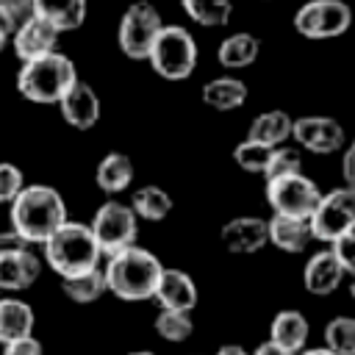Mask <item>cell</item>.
Returning a JSON list of instances; mask_svg holds the SVG:
<instances>
[{
  "label": "cell",
  "mask_w": 355,
  "mask_h": 355,
  "mask_svg": "<svg viewBox=\"0 0 355 355\" xmlns=\"http://www.w3.org/2000/svg\"><path fill=\"white\" fill-rule=\"evenodd\" d=\"M75 80H78L75 64L64 53L53 50L47 55L22 61L17 72V92L36 105H55Z\"/></svg>",
  "instance_id": "4"
},
{
  "label": "cell",
  "mask_w": 355,
  "mask_h": 355,
  "mask_svg": "<svg viewBox=\"0 0 355 355\" xmlns=\"http://www.w3.org/2000/svg\"><path fill=\"white\" fill-rule=\"evenodd\" d=\"M269 341H275L277 347L297 355L300 349H305V341H308V319L294 308H286V311L275 313Z\"/></svg>",
  "instance_id": "20"
},
{
  "label": "cell",
  "mask_w": 355,
  "mask_h": 355,
  "mask_svg": "<svg viewBox=\"0 0 355 355\" xmlns=\"http://www.w3.org/2000/svg\"><path fill=\"white\" fill-rule=\"evenodd\" d=\"M33 14L47 19L58 33H67L83 25L86 0H33Z\"/></svg>",
  "instance_id": "19"
},
{
  "label": "cell",
  "mask_w": 355,
  "mask_h": 355,
  "mask_svg": "<svg viewBox=\"0 0 355 355\" xmlns=\"http://www.w3.org/2000/svg\"><path fill=\"white\" fill-rule=\"evenodd\" d=\"M297 355H336V352H330V349H324V347H313V349H300Z\"/></svg>",
  "instance_id": "41"
},
{
  "label": "cell",
  "mask_w": 355,
  "mask_h": 355,
  "mask_svg": "<svg viewBox=\"0 0 355 355\" xmlns=\"http://www.w3.org/2000/svg\"><path fill=\"white\" fill-rule=\"evenodd\" d=\"M25 247H31V244L22 236H17L14 230H0V255L14 252V250H25Z\"/></svg>",
  "instance_id": "37"
},
{
  "label": "cell",
  "mask_w": 355,
  "mask_h": 355,
  "mask_svg": "<svg viewBox=\"0 0 355 355\" xmlns=\"http://www.w3.org/2000/svg\"><path fill=\"white\" fill-rule=\"evenodd\" d=\"M352 11L344 0H308L294 14V28L305 39H336L347 33Z\"/></svg>",
  "instance_id": "9"
},
{
  "label": "cell",
  "mask_w": 355,
  "mask_h": 355,
  "mask_svg": "<svg viewBox=\"0 0 355 355\" xmlns=\"http://www.w3.org/2000/svg\"><path fill=\"white\" fill-rule=\"evenodd\" d=\"M269 155H272V144H263V141H255V139H244L233 150L236 166H241L244 172H252V175H263V169L269 164Z\"/></svg>",
  "instance_id": "31"
},
{
  "label": "cell",
  "mask_w": 355,
  "mask_h": 355,
  "mask_svg": "<svg viewBox=\"0 0 355 355\" xmlns=\"http://www.w3.org/2000/svg\"><path fill=\"white\" fill-rule=\"evenodd\" d=\"M161 25H164V19H161L158 8L150 0L130 3L125 8L122 19H119V47H122V53L133 61H144L153 39L161 31Z\"/></svg>",
  "instance_id": "10"
},
{
  "label": "cell",
  "mask_w": 355,
  "mask_h": 355,
  "mask_svg": "<svg viewBox=\"0 0 355 355\" xmlns=\"http://www.w3.org/2000/svg\"><path fill=\"white\" fill-rule=\"evenodd\" d=\"M291 172H302V158L294 147H280L275 144L272 147V155H269V164L263 169V178H280V175H291Z\"/></svg>",
  "instance_id": "32"
},
{
  "label": "cell",
  "mask_w": 355,
  "mask_h": 355,
  "mask_svg": "<svg viewBox=\"0 0 355 355\" xmlns=\"http://www.w3.org/2000/svg\"><path fill=\"white\" fill-rule=\"evenodd\" d=\"M22 186H25V178L19 166H14L11 161H0V202H11Z\"/></svg>",
  "instance_id": "33"
},
{
  "label": "cell",
  "mask_w": 355,
  "mask_h": 355,
  "mask_svg": "<svg viewBox=\"0 0 355 355\" xmlns=\"http://www.w3.org/2000/svg\"><path fill=\"white\" fill-rule=\"evenodd\" d=\"M61 291L67 294V300H72V302H78V305H89V302L100 300V297L105 294L103 269L94 266V269H89V272L61 277Z\"/></svg>",
  "instance_id": "26"
},
{
  "label": "cell",
  "mask_w": 355,
  "mask_h": 355,
  "mask_svg": "<svg viewBox=\"0 0 355 355\" xmlns=\"http://www.w3.org/2000/svg\"><path fill=\"white\" fill-rule=\"evenodd\" d=\"M252 355H294V352H288V349L277 347L275 341H263V344H258V349H255Z\"/></svg>",
  "instance_id": "38"
},
{
  "label": "cell",
  "mask_w": 355,
  "mask_h": 355,
  "mask_svg": "<svg viewBox=\"0 0 355 355\" xmlns=\"http://www.w3.org/2000/svg\"><path fill=\"white\" fill-rule=\"evenodd\" d=\"M291 139L313 155H327V153H336L338 147H344L347 133L338 119L311 114V116H300L291 122Z\"/></svg>",
  "instance_id": "11"
},
{
  "label": "cell",
  "mask_w": 355,
  "mask_h": 355,
  "mask_svg": "<svg viewBox=\"0 0 355 355\" xmlns=\"http://www.w3.org/2000/svg\"><path fill=\"white\" fill-rule=\"evenodd\" d=\"M219 239L230 252H239V255L258 252L266 244V219H261V216H236V219L222 225Z\"/></svg>",
  "instance_id": "15"
},
{
  "label": "cell",
  "mask_w": 355,
  "mask_h": 355,
  "mask_svg": "<svg viewBox=\"0 0 355 355\" xmlns=\"http://www.w3.org/2000/svg\"><path fill=\"white\" fill-rule=\"evenodd\" d=\"M189 19H194L202 28H219L230 22L233 0H180Z\"/></svg>",
  "instance_id": "28"
},
{
  "label": "cell",
  "mask_w": 355,
  "mask_h": 355,
  "mask_svg": "<svg viewBox=\"0 0 355 355\" xmlns=\"http://www.w3.org/2000/svg\"><path fill=\"white\" fill-rule=\"evenodd\" d=\"M161 269H164L161 261L150 250L136 244L122 247L108 255V263L103 269L105 291H111L116 300H125V302L153 300Z\"/></svg>",
  "instance_id": "1"
},
{
  "label": "cell",
  "mask_w": 355,
  "mask_h": 355,
  "mask_svg": "<svg viewBox=\"0 0 355 355\" xmlns=\"http://www.w3.org/2000/svg\"><path fill=\"white\" fill-rule=\"evenodd\" d=\"M291 116L280 108H272V111H263L252 119L250 130H247V139H255V141H263V144H283L286 139H291Z\"/></svg>",
  "instance_id": "25"
},
{
  "label": "cell",
  "mask_w": 355,
  "mask_h": 355,
  "mask_svg": "<svg viewBox=\"0 0 355 355\" xmlns=\"http://www.w3.org/2000/svg\"><path fill=\"white\" fill-rule=\"evenodd\" d=\"M128 355H155V352H150V349H136V352H128Z\"/></svg>",
  "instance_id": "42"
},
{
  "label": "cell",
  "mask_w": 355,
  "mask_h": 355,
  "mask_svg": "<svg viewBox=\"0 0 355 355\" xmlns=\"http://www.w3.org/2000/svg\"><path fill=\"white\" fill-rule=\"evenodd\" d=\"M130 208L136 214V219H147V222H161L169 216L172 211V197L166 194V189L161 186H141L133 191Z\"/></svg>",
  "instance_id": "27"
},
{
  "label": "cell",
  "mask_w": 355,
  "mask_h": 355,
  "mask_svg": "<svg viewBox=\"0 0 355 355\" xmlns=\"http://www.w3.org/2000/svg\"><path fill=\"white\" fill-rule=\"evenodd\" d=\"M97 186L105 194H119L133 183V161L125 153H108L97 164Z\"/></svg>",
  "instance_id": "23"
},
{
  "label": "cell",
  "mask_w": 355,
  "mask_h": 355,
  "mask_svg": "<svg viewBox=\"0 0 355 355\" xmlns=\"http://www.w3.org/2000/svg\"><path fill=\"white\" fill-rule=\"evenodd\" d=\"M258 50H261V42L252 36V33H230L219 50H216V61L225 67V69H244L250 67L255 58H258Z\"/></svg>",
  "instance_id": "24"
},
{
  "label": "cell",
  "mask_w": 355,
  "mask_h": 355,
  "mask_svg": "<svg viewBox=\"0 0 355 355\" xmlns=\"http://www.w3.org/2000/svg\"><path fill=\"white\" fill-rule=\"evenodd\" d=\"M266 241H272L283 252H302L308 247V241H311L308 219L272 214L269 222H266Z\"/></svg>",
  "instance_id": "18"
},
{
  "label": "cell",
  "mask_w": 355,
  "mask_h": 355,
  "mask_svg": "<svg viewBox=\"0 0 355 355\" xmlns=\"http://www.w3.org/2000/svg\"><path fill=\"white\" fill-rule=\"evenodd\" d=\"M324 349L336 355H355V319L336 316L324 324Z\"/></svg>",
  "instance_id": "30"
},
{
  "label": "cell",
  "mask_w": 355,
  "mask_h": 355,
  "mask_svg": "<svg viewBox=\"0 0 355 355\" xmlns=\"http://www.w3.org/2000/svg\"><path fill=\"white\" fill-rule=\"evenodd\" d=\"M344 277H347V272L336 261V255L330 250H322L308 258L305 272H302V286H305V291H311L316 297H327L341 286Z\"/></svg>",
  "instance_id": "17"
},
{
  "label": "cell",
  "mask_w": 355,
  "mask_h": 355,
  "mask_svg": "<svg viewBox=\"0 0 355 355\" xmlns=\"http://www.w3.org/2000/svg\"><path fill=\"white\" fill-rule=\"evenodd\" d=\"M33 308L22 300H0V344L33 333Z\"/></svg>",
  "instance_id": "21"
},
{
  "label": "cell",
  "mask_w": 355,
  "mask_h": 355,
  "mask_svg": "<svg viewBox=\"0 0 355 355\" xmlns=\"http://www.w3.org/2000/svg\"><path fill=\"white\" fill-rule=\"evenodd\" d=\"M39 272H42V261L36 252H31V247L0 255V288L3 291L31 288L36 283Z\"/></svg>",
  "instance_id": "16"
},
{
  "label": "cell",
  "mask_w": 355,
  "mask_h": 355,
  "mask_svg": "<svg viewBox=\"0 0 355 355\" xmlns=\"http://www.w3.org/2000/svg\"><path fill=\"white\" fill-rule=\"evenodd\" d=\"M308 227H311V239L327 244L341 233L355 230V189L341 186L333 189L330 194H322L308 216Z\"/></svg>",
  "instance_id": "6"
},
{
  "label": "cell",
  "mask_w": 355,
  "mask_h": 355,
  "mask_svg": "<svg viewBox=\"0 0 355 355\" xmlns=\"http://www.w3.org/2000/svg\"><path fill=\"white\" fill-rule=\"evenodd\" d=\"M155 333L164 341L180 344L194 333V322H191V311H169L161 308V313L155 316Z\"/></svg>",
  "instance_id": "29"
},
{
  "label": "cell",
  "mask_w": 355,
  "mask_h": 355,
  "mask_svg": "<svg viewBox=\"0 0 355 355\" xmlns=\"http://www.w3.org/2000/svg\"><path fill=\"white\" fill-rule=\"evenodd\" d=\"M92 236L100 247L103 255H111L122 247H130L136 244V233H139V219L133 214L130 205L125 202H116V200H108L103 202L97 211H94V219H92Z\"/></svg>",
  "instance_id": "7"
},
{
  "label": "cell",
  "mask_w": 355,
  "mask_h": 355,
  "mask_svg": "<svg viewBox=\"0 0 355 355\" xmlns=\"http://www.w3.org/2000/svg\"><path fill=\"white\" fill-rule=\"evenodd\" d=\"M330 252L336 255V261L344 266L347 275H355V230L341 233L338 239L330 241Z\"/></svg>",
  "instance_id": "34"
},
{
  "label": "cell",
  "mask_w": 355,
  "mask_h": 355,
  "mask_svg": "<svg viewBox=\"0 0 355 355\" xmlns=\"http://www.w3.org/2000/svg\"><path fill=\"white\" fill-rule=\"evenodd\" d=\"M55 105H58L64 122L72 125L75 130H89V128H94L97 119H100V97H97V92H94L89 83H83V80H75V83L61 94V100H58Z\"/></svg>",
  "instance_id": "13"
},
{
  "label": "cell",
  "mask_w": 355,
  "mask_h": 355,
  "mask_svg": "<svg viewBox=\"0 0 355 355\" xmlns=\"http://www.w3.org/2000/svg\"><path fill=\"white\" fill-rule=\"evenodd\" d=\"M216 355H250V352H247L244 347H239V344H225Z\"/></svg>",
  "instance_id": "40"
},
{
  "label": "cell",
  "mask_w": 355,
  "mask_h": 355,
  "mask_svg": "<svg viewBox=\"0 0 355 355\" xmlns=\"http://www.w3.org/2000/svg\"><path fill=\"white\" fill-rule=\"evenodd\" d=\"M44 261L58 277L80 275L100 266V247L92 236V227L83 222L64 219L44 241Z\"/></svg>",
  "instance_id": "3"
},
{
  "label": "cell",
  "mask_w": 355,
  "mask_h": 355,
  "mask_svg": "<svg viewBox=\"0 0 355 355\" xmlns=\"http://www.w3.org/2000/svg\"><path fill=\"white\" fill-rule=\"evenodd\" d=\"M11 205V230L22 236L28 244H42L64 219L67 205L64 197L53 186H22Z\"/></svg>",
  "instance_id": "2"
},
{
  "label": "cell",
  "mask_w": 355,
  "mask_h": 355,
  "mask_svg": "<svg viewBox=\"0 0 355 355\" xmlns=\"http://www.w3.org/2000/svg\"><path fill=\"white\" fill-rule=\"evenodd\" d=\"M153 300H158V305L169 311H191L197 305V286L189 277V272L164 266L158 275Z\"/></svg>",
  "instance_id": "14"
},
{
  "label": "cell",
  "mask_w": 355,
  "mask_h": 355,
  "mask_svg": "<svg viewBox=\"0 0 355 355\" xmlns=\"http://www.w3.org/2000/svg\"><path fill=\"white\" fill-rule=\"evenodd\" d=\"M319 197H322L319 186L311 178H305L302 172H291V175L266 180V202L272 205L275 214H283V216L308 219L313 205L319 202Z\"/></svg>",
  "instance_id": "8"
},
{
  "label": "cell",
  "mask_w": 355,
  "mask_h": 355,
  "mask_svg": "<svg viewBox=\"0 0 355 355\" xmlns=\"http://www.w3.org/2000/svg\"><path fill=\"white\" fill-rule=\"evenodd\" d=\"M244 100H247V86H244V80H239V78L225 75V78H214V80H208V83L202 86V103H205L208 108L233 111V108L244 105Z\"/></svg>",
  "instance_id": "22"
},
{
  "label": "cell",
  "mask_w": 355,
  "mask_h": 355,
  "mask_svg": "<svg viewBox=\"0 0 355 355\" xmlns=\"http://www.w3.org/2000/svg\"><path fill=\"white\" fill-rule=\"evenodd\" d=\"M6 42H8V36H3V33H0V50L6 47Z\"/></svg>",
  "instance_id": "43"
},
{
  "label": "cell",
  "mask_w": 355,
  "mask_h": 355,
  "mask_svg": "<svg viewBox=\"0 0 355 355\" xmlns=\"http://www.w3.org/2000/svg\"><path fill=\"white\" fill-rule=\"evenodd\" d=\"M3 355H44L39 338L31 336H22V338H14V341H6L3 344Z\"/></svg>",
  "instance_id": "35"
},
{
  "label": "cell",
  "mask_w": 355,
  "mask_h": 355,
  "mask_svg": "<svg viewBox=\"0 0 355 355\" xmlns=\"http://www.w3.org/2000/svg\"><path fill=\"white\" fill-rule=\"evenodd\" d=\"M147 61L164 80H186L197 67V42L180 25H161L147 50Z\"/></svg>",
  "instance_id": "5"
},
{
  "label": "cell",
  "mask_w": 355,
  "mask_h": 355,
  "mask_svg": "<svg viewBox=\"0 0 355 355\" xmlns=\"http://www.w3.org/2000/svg\"><path fill=\"white\" fill-rule=\"evenodd\" d=\"M0 8L8 14V19L17 28L22 19H28L33 14V0H0Z\"/></svg>",
  "instance_id": "36"
},
{
  "label": "cell",
  "mask_w": 355,
  "mask_h": 355,
  "mask_svg": "<svg viewBox=\"0 0 355 355\" xmlns=\"http://www.w3.org/2000/svg\"><path fill=\"white\" fill-rule=\"evenodd\" d=\"M58 36H61V33H58L47 19L31 14L28 19H22V22L14 28V33H11L8 39H11V44H14L17 58H19V61H31V58H39V55L53 53L55 44H58Z\"/></svg>",
  "instance_id": "12"
},
{
  "label": "cell",
  "mask_w": 355,
  "mask_h": 355,
  "mask_svg": "<svg viewBox=\"0 0 355 355\" xmlns=\"http://www.w3.org/2000/svg\"><path fill=\"white\" fill-rule=\"evenodd\" d=\"M344 178H347L344 186H352L355 183V178H352V150H347V155H344Z\"/></svg>",
  "instance_id": "39"
}]
</instances>
